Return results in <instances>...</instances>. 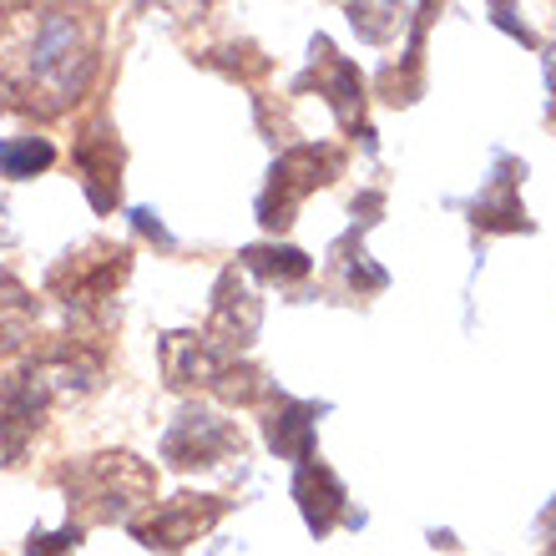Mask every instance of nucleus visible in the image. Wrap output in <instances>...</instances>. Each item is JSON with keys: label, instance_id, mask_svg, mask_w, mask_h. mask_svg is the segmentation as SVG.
Returning <instances> with one entry per match:
<instances>
[{"label": "nucleus", "instance_id": "nucleus-20", "mask_svg": "<svg viewBox=\"0 0 556 556\" xmlns=\"http://www.w3.org/2000/svg\"><path fill=\"white\" fill-rule=\"evenodd\" d=\"M350 21L365 41H390L400 30V5H350Z\"/></svg>", "mask_w": 556, "mask_h": 556}, {"label": "nucleus", "instance_id": "nucleus-14", "mask_svg": "<svg viewBox=\"0 0 556 556\" xmlns=\"http://www.w3.org/2000/svg\"><path fill=\"white\" fill-rule=\"evenodd\" d=\"M324 410H329V405H308V400H293V395H283V390H274V395H268V415H264L268 451L308 466V460H314V420H319Z\"/></svg>", "mask_w": 556, "mask_h": 556}, {"label": "nucleus", "instance_id": "nucleus-2", "mask_svg": "<svg viewBox=\"0 0 556 556\" xmlns=\"http://www.w3.org/2000/svg\"><path fill=\"white\" fill-rule=\"evenodd\" d=\"M61 485L72 496V521L76 527H102V521H137V506L152 501L157 491V476L147 460L127 451H106L91 455V460H76V466L61 470Z\"/></svg>", "mask_w": 556, "mask_h": 556}, {"label": "nucleus", "instance_id": "nucleus-12", "mask_svg": "<svg viewBox=\"0 0 556 556\" xmlns=\"http://www.w3.org/2000/svg\"><path fill=\"white\" fill-rule=\"evenodd\" d=\"M293 501H299L304 527L314 531V536H329L339 516H344L350 527H365V511H350L344 481H339V476L324 466V460H308V466H299V476H293Z\"/></svg>", "mask_w": 556, "mask_h": 556}, {"label": "nucleus", "instance_id": "nucleus-15", "mask_svg": "<svg viewBox=\"0 0 556 556\" xmlns=\"http://www.w3.org/2000/svg\"><path fill=\"white\" fill-rule=\"evenodd\" d=\"M430 15H435V5H420V11H415L410 51H405V61L380 72V97L390 106H410L415 97H420V76H425V56H420V51H425V26H430Z\"/></svg>", "mask_w": 556, "mask_h": 556}, {"label": "nucleus", "instance_id": "nucleus-23", "mask_svg": "<svg viewBox=\"0 0 556 556\" xmlns=\"http://www.w3.org/2000/svg\"><path fill=\"white\" fill-rule=\"evenodd\" d=\"M11 238L15 233H11V223H5V207H0V243H11Z\"/></svg>", "mask_w": 556, "mask_h": 556}, {"label": "nucleus", "instance_id": "nucleus-13", "mask_svg": "<svg viewBox=\"0 0 556 556\" xmlns=\"http://www.w3.org/2000/svg\"><path fill=\"white\" fill-rule=\"evenodd\" d=\"M157 359H162V375H167L173 390H192V384H207V390H213V384L223 380V369L233 365V354H223L207 334H188V329L162 334Z\"/></svg>", "mask_w": 556, "mask_h": 556}, {"label": "nucleus", "instance_id": "nucleus-3", "mask_svg": "<svg viewBox=\"0 0 556 556\" xmlns=\"http://www.w3.org/2000/svg\"><path fill=\"white\" fill-rule=\"evenodd\" d=\"M132 274V249H122V243H91L81 253H66L51 278H46V289L56 293L61 304L81 314V319H97V324H112V299H117L122 278Z\"/></svg>", "mask_w": 556, "mask_h": 556}, {"label": "nucleus", "instance_id": "nucleus-5", "mask_svg": "<svg viewBox=\"0 0 556 556\" xmlns=\"http://www.w3.org/2000/svg\"><path fill=\"white\" fill-rule=\"evenodd\" d=\"M162 460L177 470H213L218 460H243V430L213 410H182L162 435Z\"/></svg>", "mask_w": 556, "mask_h": 556}, {"label": "nucleus", "instance_id": "nucleus-11", "mask_svg": "<svg viewBox=\"0 0 556 556\" xmlns=\"http://www.w3.org/2000/svg\"><path fill=\"white\" fill-rule=\"evenodd\" d=\"M46 390L30 375H0V466H15L26 455L30 435L41 430Z\"/></svg>", "mask_w": 556, "mask_h": 556}, {"label": "nucleus", "instance_id": "nucleus-17", "mask_svg": "<svg viewBox=\"0 0 556 556\" xmlns=\"http://www.w3.org/2000/svg\"><path fill=\"white\" fill-rule=\"evenodd\" d=\"M36 329V299L21 278L0 274V354H15Z\"/></svg>", "mask_w": 556, "mask_h": 556}, {"label": "nucleus", "instance_id": "nucleus-6", "mask_svg": "<svg viewBox=\"0 0 556 556\" xmlns=\"http://www.w3.org/2000/svg\"><path fill=\"white\" fill-rule=\"evenodd\" d=\"M228 511V501H218V496H173V501H162L157 511L147 516H137L132 521V536L147 546V552H162V556H177L188 542H198L218 516Z\"/></svg>", "mask_w": 556, "mask_h": 556}, {"label": "nucleus", "instance_id": "nucleus-21", "mask_svg": "<svg viewBox=\"0 0 556 556\" xmlns=\"http://www.w3.org/2000/svg\"><path fill=\"white\" fill-rule=\"evenodd\" d=\"M81 531L87 527H76V521H66L61 531H30L26 556H72L76 542H81Z\"/></svg>", "mask_w": 556, "mask_h": 556}, {"label": "nucleus", "instance_id": "nucleus-22", "mask_svg": "<svg viewBox=\"0 0 556 556\" xmlns=\"http://www.w3.org/2000/svg\"><path fill=\"white\" fill-rule=\"evenodd\" d=\"M132 228H137V233H142V238H152L157 249H167V253L177 249V238L167 233V228H162V218H157V213H152V207H132Z\"/></svg>", "mask_w": 556, "mask_h": 556}, {"label": "nucleus", "instance_id": "nucleus-18", "mask_svg": "<svg viewBox=\"0 0 556 556\" xmlns=\"http://www.w3.org/2000/svg\"><path fill=\"white\" fill-rule=\"evenodd\" d=\"M56 162V147L46 142V137H11V142H0V177H36L46 173Z\"/></svg>", "mask_w": 556, "mask_h": 556}, {"label": "nucleus", "instance_id": "nucleus-4", "mask_svg": "<svg viewBox=\"0 0 556 556\" xmlns=\"http://www.w3.org/2000/svg\"><path fill=\"white\" fill-rule=\"evenodd\" d=\"M339 173H344V147H334V142H304V147H293V152H283L274 162V173H268V188L258 192V223L283 233L308 192L334 182Z\"/></svg>", "mask_w": 556, "mask_h": 556}, {"label": "nucleus", "instance_id": "nucleus-1", "mask_svg": "<svg viewBox=\"0 0 556 556\" xmlns=\"http://www.w3.org/2000/svg\"><path fill=\"white\" fill-rule=\"evenodd\" d=\"M102 21L72 5L5 11L0 21V102L11 112L56 117L97 76Z\"/></svg>", "mask_w": 556, "mask_h": 556}, {"label": "nucleus", "instance_id": "nucleus-10", "mask_svg": "<svg viewBox=\"0 0 556 556\" xmlns=\"http://www.w3.org/2000/svg\"><path fill=\"white\" fill-rule=\"evenodd\" d=\"M258 324H264V304H258L253 289L238 278V268H223L218 289H213V314H207V334H213V344H218L223 354L243 350V344H253Z\"/></svg>", "mask_w": 556, "mask_h": 556}, {"label": "nucleus", "instance_id": "nucleus-16", "mask_svg": "<svg viewBox=\"0 0 556 556\" xmlns=\"http://www.w3.org/2000/svg\"><path fill=\"white\" fill-rule=\"evenodd\" d=\"M238 264L249 268V274L268 278V283H304L314 274V258L289 243H249V249L238 253Z\"/></svg>", "mask_w": 556, "mask_h": 556}, {"label": "nucleus", "instance_id": "nucleus-19", "mask_svg": "<svg viewBox=\"0 0 556 556\" xmlns=\"http://www.w3.org/2000/svg\"><path fill=\"white\" fill-rule=\"evenodd\" d=\"M213 390H218V400H228V405H253V400L274 395L268 375H264V369H253V365H228V369H223V380L213 384Z\"/></svg>", "mask_w": 556, "mask_h": 556}, {"label": "nucleus", "instance_id": "nucleus-7", "mask_svg": "<svg viewBox=\"0 0 556 556\" xmlns=\"http://www.w3.org/2000/svg\"><path fill=\"white\" fill-rule=\"evenodd\" d=\"M308 51H314V66H308V76L299 87H314V81H319V97L329 102V112L375 147V137H369V127H365V81H359V66L339 56L329 36H314Z\"/></svg>", "mask_w": 556, "mask_h": 556}, {"label": "nucleus", "instance_id": "nucleus-8", "mask_svg": "<svg viewBox=\"0 0 556 556\" xmlns=\"http://www.w3.org/2000/svg\"><path fill=\"white\" fill-rule=\"evenodd\" d=\"M72 162L76 173H81V188H87V203L97 213H112L122 203V142L117 132L106 127V117L87 122L81 137L72 147Z\"/></svg>", "mask_w": 556, "mask_h": 556}, {"label": "nucleus", "instance_id": "nucleus-9", "mask_svg": "<svg viewBox=\"0 0 556 556\" xmlns=\"http://www.w3.org/2000/svg\"><path fill=\"white\" fill-rule=\"evenodd\" d=\"M521 177H527V162L506 157V152H496V173H491V182L481 188V198H470L466 213L476 228H485V233H531V218L527 207H521Z\"/></svg>", "mask_w": 556, "mask_h": 556}]
</instances>
